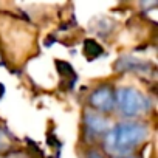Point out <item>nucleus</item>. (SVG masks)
<instances>
[{
    "instance_id": "nucleus-1",
    "label": "nucleus",
    "mask_w": 158,
    "mask_h": 158,
    "mask_svg": "<svg viewBox=\"0 0 158 158\" xmlns=\"http://www.w3.org/2000/svg\"><path fill=\"white\" fill-rule=\"evenodd\" d=\"M149 129L143 123H119L109 129L104 138V147L116 156H127L130 152L146 141Z\"/></svg>"
},
{
    "instance_id": "nucleus-2",
    "label": "nucleus",
    "mask_w": 158,
    "mask_h": 158,
    "mask_svg": "<svg viewBox=\"0 0 158 158\" xmlns=\"http://www.w3.org/2000/svg\"><path fill=\"white\" fill-rule=\"evenodd\" d=\"M115 104L126 118L139 116L150 110V101L133 87H121L115 93Z\"/></svg>"
},
{
    "instance_id": "nucleus-3",
    "label": "nucleus",
    "mask_w": 158,
    "mask_h": 158,
    "mask_svg": "<svg viewBox=\"0 0 158 158\" xmlns=\"http://www.w3.org/2000/svg\"><path fill=\"white\" fill-rule=\"evenodd\" d=\"M89 102L95 110L110 112L115 107V93L110 89V85H101L90 95Z\"/></svg>"
},
{
    "instance_id": "nucleus-4",
    "label": "nucleus",
    "mask_w": 158,
    "mask_h": 158,
    "mask_svg": "<svg viewBox=\"0 0 158 158\" xmlns=\"http://www.w3.org/2000/svg\"><path fill=\"white\" fill-rule=\"evenodd\" d=\"M84 124H85V130L87 133L96 136L101 133H106L110 129V123L107 118H104L99 112H93V110H87L84 115Z\"/></svg>"
},
{
    "instance_id": "nucleus-5",
    "label": "nucleus",
    "mask_w": 158,
    "mask_h": 158,
    "mask_svg": "<svg viewBox=\"0 0 158 158\" xmlns=\"http://www.w3.org/2000/svg\"><path fill=\"white\" fill-rule=\"evenodd\" d=\"M115 68L118 71H133V73H149L153 70V67L147 60H139L132 56H123L118 59Z\"/></svg>"
},
{
    "instance_id": "nucleus-6",
    "label": "nucleus",
    "mask_w": 158,
    "mask_h": 158,
    "mask_svg": "<svg viewBox=\"0 0 158 158\" xmlns=\"http://www.w3.org/2000/svg\"><path fill=\"white\" fill-rule=\"evenodd\" d=\"M82 51H84L87 60H93V59H96L102 54V47L96 40L87 39V40H84V50Z\"/></svg>"
},
{
    "instance_id": "nucleus-7",
    "label": "nucleus",
    "mask_w": 158,
    "mask_h": 158,
    "mask_svg": "<svg viewBox=\"0 0 158 158\" xmlns=\"http://www.w3.org/2000/svg\"><path fill=\"white\" fill-rule=\"evenodd\" d=\"M56 68H57L59 74H62V76H65V77H73V79H76L74 70H73V67H71L68 62H65V60H57V62H56Z\"/></svg>"
},
{
    "instance_id": "nucleus-8",
    "label": "nucleus",
    "mask_w": 158,
    "mask_h": 158,
    "mask_svg": "<svg viewBox=\"0 0 158 158\" xmlns=\"http://www.w3.org/2000/svg\"><path fill=\"white\" fill-rule=\"evenodd\" d=\"M8 147H10V135L3 129H0V152L8 150Z\"/></svg>"
},
{
    "instance_id": "nucleus-9",
    "label": "nucleus",
    "mask_w": 158,
    "mask_h": 158,
    "mask_svg": "<svg viewBox=\"0 0 158 158\" xmlns=\"http://www.w3.org/2000/svg\"><path fill=\"white\" fill-rule=\"evenodd\" d=\"M2 158H30L25 152H22V150H14V152H10V153H6L5 156H2Z\"/></svg>"
},
{
    "instance_id": "nucleus-10",
    "label": "nucleus",
    "mask_w": 158,
    "mask_h": 158,
    "mask_svg": "<svg viewBox=\"0 0 158 158\" xmlns=\"http://www.w3.org/2000/svg\"><path fill=\"white\" fill-rule=\"evenodd\" d=\"M87 158H104V156L101 155V152H99V150L93 149V150H90V152L87 153Z\"/></svg>"
},
{
    "instance_id": "nucleus-11",
    "label": "nucleus",
    "mask_w": 158,
    "mask_h": 158,
    "mask_svg": "<svg viewBox=\"0 0 158 158\" xmlns=\"http://www.w3.org/2000/svg\"><path fill=\"white\" fill-rule=\"evenodd\" d=\"M119 158H133V156H129V155H127V156H119Z\"/></svg>"
}]
</instances>
